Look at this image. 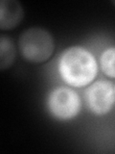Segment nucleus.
Segmentation results:
<instances>
[{"instance_id": "7ed1b4c3", "label": "nucleus", "mask_w": 115, "mask_h": 154, "mask_svg": "<svg viewBox=\"0 0 115 154\" xmlns=\"http://www.w3.org/2000/svg\"><path fill=\"white\" fill-rule=\"evenodd\" d=\"M48 108L55 118L70 119L79 113L81 100L75 91L66 87H59L49 94Z\"/></svg>"}, {"instance_id": "f03ea898", "label": "nucleus", "mask_w": 115, "mask_h": 154, "mask_svg": "<svg viewBox=\"0 0 115 154\" xmlns=\"http://www.w3.org/2000/svg\"><path fill=\"white\" fill-rule=\"evenodd\" d=\"M18 47L21 55L29 62L43 63L54 51V41L51 34L40 27L29 28L18 38Z\"/></svg>"}, {"instance_id": "6e6552de", "label": "nucleus", "mask_w": 115, "mask_h": 154, "mask_svg": "<svg viewBox=\"0 0 115 154\" xmlns=\"http://www.w3.org/2000/svg\"><path fill=\"white\" fill-rule=\"evenodd\" d=\"M111 3H112V4H113V5H114V6H115V1H112V2H111Z\"/></svg>"}, {"instance_id": "f257e3e1", "label": "nucleus", "mask_w": 115, "mask_h": 154, "mask_svg": "<svg viewBox=\"0 0 115 154\" xmlns=\"http://www.w3.org/2000/svg\"><path fill=\"white\" fill-rule=\"evenodd\" d=\"M59 69L67 84L80 88L94 79L97 74V63L92 54L84 48L73 46L61 54Z\"/></svg>"}, {"instance_id": "1a4fd4ad", "label": "nucleus", "mask_w": 115, "mask_h": 154, "mask_svg": "<svg viewBox=\"0 0 115 154\" xmlns=\"http://www.w3.org/2000/svg\"><path fill=\"white\" fill-rule=\"evenodd\" d=\"M114 93H115V88H114Z\"/></svg>"}, {"instance_id": "39448f33", "label": "nucleus", "mask_w": 115, "mask_h": 154, "mask_svg": "<svg viewBox=\"0 0 115 154\" xmlns=\"http://www.w3.org/2000/svg\"><path fill=\"white\" fill-rule=\"evenodd\" d=\"M23 9L16 0H2L0 2V28L9 30L16 27L23 18Z\"/></svg>"}, {"instance_id": "0eeeda50", "label": "nucleus", "mask_w": 115, "mask_h": 154, "mask_svg": "<svg viewBox=\"0 0 115 154\" xmlns=\"http://www.w3.org/2000/svg\"><path fill=\"white\" fill-rule=\"evenodd\" d=\"M100 66L105 75L115 78V47H109L103 52L100 58Z\"/></svg>"}, {"instance_id": "423d86ee", "label": "nucleus", "mask_w": 115, "mask_h": 154, "mask_svg": "<svg viewBox=\"0 0 115 154\" xmlns=\"http://www.w3.org/2000/svg\"><path fill=\"white\" fill-rule=\"evenodd\" d=\"M16 59V48L11 38L2 35L0 37V69L5 70L11 66Z\"/></svg>"}, {"instance_id": "20e7f679", "label": "nucleus", "mask_w": 115, "mask_h": 154, "mask_svg": "<svg viewBox=\"0 0 115 154\" xmlns=\"http://www.w3.org/2000/svg\"><path fill=\"white\" fill-rule=\"evenodd\" d=\"M115 100L114 89L110 82L99 80L85 91V101L88 108L97 115L109 112Z\"/></svg>"}]
</instances>
